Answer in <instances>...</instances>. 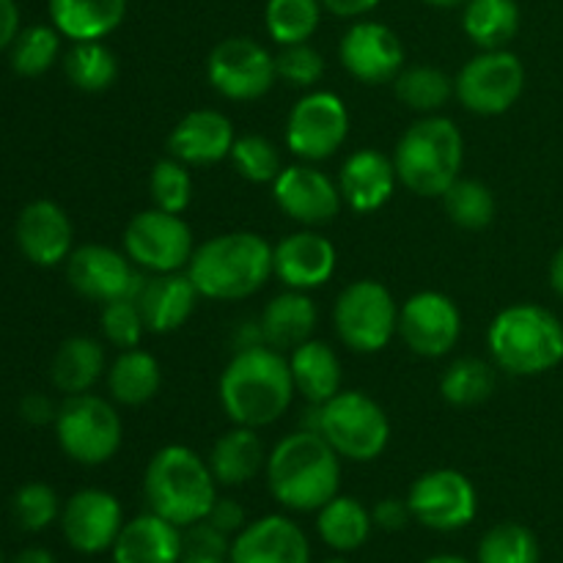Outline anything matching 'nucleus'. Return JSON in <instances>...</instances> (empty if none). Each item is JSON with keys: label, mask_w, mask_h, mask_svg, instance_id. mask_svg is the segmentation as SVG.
<instances>
[{"label": "nucleus", "mask_w": 563, "mask_h": 563, "mask_svg": "<svg viewBox=\"0 0 563 563\" xmlns=\"http://www.w3.org/2000/svg\"><path fill=\"white\" fill-rule=\"evenodd\" d=\"M229 563H311V544L295 520L267 515L231 539Z\"/></svg>", "instance_id": "nucleus-22"}, {"label": "nucleus", "mask_w": 563, "mask_h": 563, "mask_svg": "<svg viewBox=\"0 0 563 563\" xmlns=\"http://www.w3.org/2000/svg\"><path fill=\"white\" fill-rule=\"evenodd\" d=\"M275 69H278V80L289 82L291 88H306V91H311L317 82H322L328 64H324L322 53L317 47L302 42L280 47V53L275 55Z\"/></svg>", "instance_id": "nucleus-46"}, {"label": "nucleus", "mask_w": 563, "mask_h": 563, "mask_svg": "<svg viewBox=\"0 0 563 563\" xmlns=\"http://www.w3.org/2000/svg\"><path fill=\"white\" fill-rule=\"evenodd\" d=\"M11 511L22 531L38 533L44 528L53 526L60 517V500L55 489L44 482H27L22 484L11 500Z\"/></svg>", "instance_id": "nucleus-44"}, {"label": "nucleus", "mask_w": 563, "mask_h": 563, "mask_svg": "<svg viewBox=\"0 0 563 563\" xmlns=\"http://www.w3.org/2000/svg\"><path fill=\"white\" fill-rule=\"evenodd\" d=\"M108 368L104 346L91 335H71L60 341L49 363V379L64 396L88 394Z\"/></svg>", "instance_id": "nucleus-31"}, {"label": "nucleus", "mask_w": 563, "mask_h": 563, "mask_svg": "<svg viewBox=\"0 0 563 563\" xmlns=\"http://www.w3.org/2000/svg\"><path fill=\"white\" fill-rule=\"evenodd\" d=\"M550 286L559 297H563V247H559V253L550 262Z\"/></svg>", "instance_id": "nucleus-53"}, {"label": "nucleus", "mask_w": 563, "mask_h": 563, "mask_svg": "<svg viewBox=\"0 0 563 563\" xmlns=\"http://www.w3.org/2000/svg\"><path fill=\"white\" fill-rule=\"evenodd\" d=\"M229 159L234 163L236 174L253 185H273L284 170L280 148L264 135H240L234 141Z\"/></svg>", "instance_id": "nucleus-42"}, {"label": "nucleus", "mask_w": 563, "mask_h": 563, "mask_svg": "<svg viewBox=\"0 0 563 563\" xmlns=\"http://www.w3.org/2000/svg\"><path fill=\"white\" fill-rule=\"evenodd\" d=\"M0 563H5V559H3V553H0Z\"/></svg>", "instance_id": "nucleus-58"}, {"label": "nucleus", "mask_w": 563, "mask_h": 563, "mask_svg": "<svg viewBox=\"0 0 563 563\" xmlns=\"http://www.w3.org/2000/svg\"><path fill=\"white\" fill-rule=\"evenodd\" d=\"M16 247L36 267H58L71 256L75 229L64 207L49 198L31 201L16 218Z\"/></svg>", "instance_id": "nucleus-21"}, {"label": "nucleus", "mask_w": 563, "mask_h": 563, "mask_svg": "<svg viewBox=\"0 0 563 563\" xmlns=\"http://www.w3.org/2000/svg\"><path fill=\"white\" fill-rule=\"evenodd\" d=\"M258 324H262L264 344L286 355V352H291L295 346L313 339V330H317L319 324L317 302L308 297V291L286 289L284 295H275L273 300L264 306Z\"/></svg>", "instance_id": "nucleus-27"}, {"label": "nucleus", "mask_w": 563, "mask_h": 563, "mask_svg": "<svg viewBox=\"0 0 563 563\" xmlns=\"http://www.w3.org/2000/svg\"><path fill=\"white\" fill-rule=\"evenodd\" d=\"M526 91V66L511 49H482L454 77V97L467 113L500 115Z\"/></svg>", "instance_id": "nucleus-10"}, {"label": "nucleus", "mask_w": 563, "mask_h": 563, "mask_svg": "<svg viewBox=\"0 0 563 563\" xmlns=\"http://www.w3.org/2000/svg\"><path fill=\"white\" fill-rule=\"evenodd\" d=\"M49 20L69 42H102L124 22L130 0H47Z\"/></svg>", "instance_id": "nucleus-28"}, {"label": "nucleus", "mask_w": 563, "mask_h": 563, "mask_svg": "<svg viewBox=\"0 0 563 563\" xmlns=\"http://www.w3.org/2000/svg\"><path fill=\"white\" fill-rule=\"evenodd\" d=\"M273 198L280 212L306 229H319L339 218L344 198L339 181L330 179L313 163L284 165L273 181Z\"/></svg>", "instance_id": "nucleus-18"}, {"label": "nucleus", "mask_w": 563, "mask_h": 563, "mask_svg": "<svg viewBox=\"0 0 563 563\" xmlns=\"http://www.w3.org/2000/svg\"><path fill=\"white\" fill-rule=\"evenodd\" d=\"M372 520L379 531H388V533H399L410 526L412 520V511L407 498H383L377 506L372 509Z\"/></svg>", "instance_id": "nucleus-47"}, {"label": "nucleus", "mask_w": 563, "mask_h": 563, "mask_svg": "<svg viewBox=\"0 0 563 563\" xmlns=\"http://www.w3.org/2000/svg\"><path fill=\"white\" fill-rule=\"evenodd\" d=\"M372 509L350 495H335L317 511L319 539L335 553H355L372 537Z\"/></svg>", "instance_id": "nucleus-33"}, {"label": "nucleus", "mask_w": 563, "mask_h": 563, "mask_svg": "<svg viewBox=\"0 0 563 563\" xmlns=\"http://www.w3.org/2000/svg\"><path fill=\"white\" fill-rule=\"evenodd\" d=\"M185 550L181 528L146 511L124 522L113 544V563H179Z\"/></svg>", "instance_id": "nucleus-26"}, {"label": "nucleus", "mask_w": 563, "mask_h": 563, "mask_svg": "<svg viewBox=\"0 0 563 563\" xmlns=\"http://www.w3.org/2000/svg\"><path fill=\"white\" fill-rule=\"evenodd\" d=\"M322 3L319 0H267L264 5V27L269 38L280 47L302 44L317 33L322 22Z\"/></svg>", "instance_id": "nucleus-37"}, {"label": "nucleus", "mask_w": 563, "mask_h": 563, "mask_svg": "<svg viewBox=\"0 0 563 563\" xmlns=\"http://www.w3.org/2000/svg\"><path fill=\"white\" fill-rule=\"evenodd\" d=\"M495 390V368L482 357H460L440 377V396L451 407H476Z\"/></svg>", "instance_id": "nucleus-38"}, {"label": "nucleus", "mask_w": 563, "mask_h": 563, "mask_svg": "<svg viewBox=\"0 0 563 563\" xmlns=\"http://www.w3.org/2000/svg\"><path fill=\"white\" fill-rule=\"evenodd\" d=\"M207 80L220 97L253 102L278 82L275 55L251 36H229L212 47L207 58Z\"/></svg>", "instance_id": "nucleus-13"}, {"label": "nucleus", "mask_w": 563, "mask_h": 563, "mask_svg": "<svg viewBox=\"0 0 563 563\" xmlns=\"http://www.w3.org/2000/svg\"><path fill=\"white\" fill-rule=\"evenodd\" d=\"M121 245L143 273H179L196 253V236L181 214L152 207L126 223Z\"/></svg>", "instance_id": "nucleus-12"}, {"label": "nucleus", "mask_w": 563, "mask_h": 563, "mask_svg": "<svg viewBox=\"0 0 563 563\" xmlns=\"http://www.w3.org/2000/svg\"><path fill=\"white\" fill-rule=\"evenodd\" d=\"M462 31L478 49H506L520 31V5L517 0H467Z\"/></svg>", "instance_id": "nucleus-34"}, {"label": "nucleus", "mask_w": 563, "mask_h": 563, "mask_svg": "<svg viewBox=\"0 0 563 563\" xmlns=\"http://www.w3.org/2000/svg\"><path fill=\"white\" fill-rule=\"evenodd\" d=\"M350 108L333 91L302 93L286 119V148L302 163H322L333 157L350 137Z\"/></svg>", "instance_id": "nucleus-11"}, {"label": "nucleus", "mask_w": 563, "mask_h": 563, "mask_svg": "<svg viewBox=\"0 0 563 563\" xmlns=\"http://www.w3.org/2000/svg\"><path fill=\"white\" fill-rule=\"evenodd\" d=\"M99 328H102L104 341L113 344L115 350H132L146 335V322H143L135 297L104 302L102 313H99Z\"/></svg>", "instance_id": "nucleus-45"}, {"label": "nucleus", "mask_w": 563, "mask_h": 563, "mask_svg": "<svg viewBox=\"0 0 563 563\" xmlns=\"http://www.w3.org/2000/svg\"><path fill=\"white\" fill-rule=\"evenodd\" d=\"M324 11L341 20H361V16L372 14L383 0H319Z\"/></svg>", "instance_id": "nucleus-50"}, {"label": "nucleus", "mask_w": 563, "mask_h": 563, "mask_svg": "<svg viewBox=\"0 0 563 563\" xmlns=\"http://www.w3.org/2000/svg\"><path fill=\"white\" fill-rule=\"evenodd\" d=\"M412 520L429 531L451 533L476 520L478 493L465 473L454 467H438L416 478L407 493Z\"/></svg>", "instance_id": "nucleus-14"}, {"label": "nucleus", "mask_w": 563, "mask_h": 563, "mask_svg": "<svg viewBox=\"0 0 563 563\" xmlns=\"http://www.w3.org/2000/svg\"><path fill=\"white\" fill-rule=\"evenodd\" d=\"M179 563H229V559H225V555L198 553V550H181Z\"/></svg>", "instance_id": "nucleus-54"}, {"label": "nucleus", "mask_w": 563, "mask_h": 563, "mask_svg": "<svg viewBox=\"0 0 563 563\" xmlns=\"http://www.w3.org/2000/svg\"><path fill=\"white\" fill-rule=\"evenodd\" d=\"M187 275L207 300H247L273 278V245L256 231H225L196 245Z\"/></svg>", "instance_id": "nucleus-3"}, {"label": "nucleus", "mask_w": 563, "mask_h": 563, "mask_svg": "<svg viewBox=\"0 0 563 563\" xmlns=\"http://www.w3.org/2000/svg\"><path fill=\"white\" fill-rule=\"evenodd\" d=\"M399 335L421 357H445L462 339V311L443 291H418L399 308Z\"/></svg>", "instance_id": "nucleus-16"}, {"label": "nucleus", "mask_w": 563, "mask_h": 563, "mask_svg": "<svg viewBox=\"0 0 563 563\" xmlns=\"http://www.w3.org/2000/svg\"><path fill=\"white\" fill-rule=\"evenodd\" d=\"M163 368L159 361L146 350H121V355L108 368L110 399L124 407H143L159 394Z\"/></svg>", "instance_id": "nucleus-32"}, {"label": "nucleus", "mask_w": 563, "mask_h": 563, "mask_svg": "<svg viewBox=\"0 0 563 563\" xmlns=\"http://www.w3.org/2000/svg\"><path fill=\"white\" fill-rule=\"evenodd\" d=\"M423 3L434 5V9H456V5H465L467 0H423Z\"/></svg>", "instance_id": "nucleus-55"}, {"label": "nucleus", "mask_w": 563, "mask_h": 563, "mask_svg": "<svg viewBox=\"0 0 563 563\" xmlns=\"http://www.w3.org/2000/svg\"><path fill=\"white\" fill-rule=\"evenodd\" d=\"M322 563H350V561H344V559H328V561H322Z\"/></svg>", "instance_id": "nucleus-57"}, {"label": "nucleus", "mask_w": 563, "mask_h": 563, "mask_svg": "<svg viewBox=\"0 0 563 563\" xmlns=\"http://www.w3.org/2000/svg\"><path fill=\"white\" fill-rule=\"evenodd\" d=\"M66 280L80 297L104 306L124 297H137L146 275L124 251L108 245H80L66 258Z\"/></svg>", "instance_id": "nucleus-15"}, {"label": "nucleus", "mask_w": 563, "mask_h": 563, "mask_svg": "<svg viewBox=\"0 0 563 563\" xmlns=\"http://www.w3.org/2000/svg\"><path fill=\"white\" fill-rule=\"evenodd\" d=\"M55 416H58V407L49 401V396L44 394L22 396L20 418L25 423H31V427H47V423H55Z\"/></svg>", "instance_id": "nucleus-49"}, {"label": "nucleus", "mask_w": 563, "mask_h": 563, "mask_svg": "<svg viewBox=\"0 0 563 563\" xmlns=\"http://www.w3.org/2000/svg\"><path fill=\"white\" fill-rule=\"evenodd\" d=\"M295 394L289 357L267 344L236 350L218 383L220 405L229 421L251 429L280 421Z\"/></svg>", "instance_id": "nucleus-1"}, {"label": "nucleus", "mask_w": 563, "mask_h": 563, "mask_svg": "<svg viewBox=\"0 0 563 563\" xmlns=\"http://www.w3.org/2000/svg\"><path fill=\"white\" fill-rule=\"evenodd\" d=\"M135 300L148 333L165 335L190 322L201 295L187 269H179V273L146 275Z\"/></svg>", "instance_id": "nucleus-25"}, {"label": "nucleus", "mask_w": 563, "mask_h": 563, "mask_svg": "<svg viewBox=\"0 0 563 563\" xmlns=\"http://www.w3.org/2000/svg\"><path fill=\"white\" fill-rule=\"evenodd\" d=\"M236 132L225 113L212 108L190 110L168 135L170 157L181 159L185 165H214L229 159L234 148Z\"/></svg>", "instance_id": "nucleus-23"}, {"label": "nucleus", "mask_w": 563, "mask_h": 563, "mask_svg": "<svg viewBox=\"0 0 563 563\" xmlns=\"http://www.w3.org/2000/svg\"><path fill=\"white\" fill-rule=\"evenodd\" d=\"M335 264H339L335 245L313 229L295 231L273 245V275L286 289H319L333 278Z\"/></svg>", "instance_id": "nucleus-20"}, {"label": "nucleus", "mask_w": 563, "mask_h": 563, "mask_svg": "<svg viewBox=\"0 0 563 563\" xmlns=\"http://www.w3.org/2000/svg\"><path fill=\"white\" fill-rule=\"evenodd\" d=\"M394 91L405 108L416 110L421 115H434L454 97V80L443 69H438V66L416 64L405 66L396 75Z\"/></svg>", "instance_id": "nucleus-35"}, {"label": "nucleus", "mask_w": 563, "mask_h": 563, "mask_svg": "<svg viewBox=\"0 0 563 563\" xmlns=\"http://www.w3.org/2000/svg\"><path fill=\"white\" fill-rule=\"evenodd\" d=\"M443 209L454 225L465 231H482L495 220L498 203L493 190L478 179H456L443 192Z\"/></svg>", "instance_id": "nucleus-39"}, {"label": "nucleus", "mask_w": 563, "mask_h": 563, "mask_svg": "<svg viewBox=\"0 0 563 563\" xmlns=\"http://www.w3.org/2000/svg\"><path fill=\"white\" fill-rule=\"evenodd\" d=\"M121 528H124V509H121L119 498L104 489H80L60 509L64 539L71 550L82 555H99L113 550Z\"/></svg>", "instance_id": "nucleus-19"}, {"label": "nucleus", "mask_w": 563, "mask_h": 563, "mask_svg": "<svg viewBox=\"0 0 563 563\" xmlns=\"http://www.w3.org/2000/svg\"><path fill=\"white\" fill-rule=\"evenodd\" d=\"M465 137L445 115H423L401 132L394 148V168L401 185L421 198H443L460 179Z\"/></svg>", "instance_id": "nucleus-6"}, {"label": "nucleus", "mask_w": 563, "mask_h": 563, "mask_svg": "<svg viewBox=\"0 0 563 563\" xmlns=\"http://www.w3.org/2000/svg\"><path fill=\"white\" fill-rule=\"evenodd\" d=\"M148 192H152V201L157 209L174 214L187 212L192 196H196L190 165H185L176 157L159 159L152 168V176H148Z\"/></svg>", "instance_id": "nucleus-43"}, {"label": "nucleus", "mask_w": 563, "mask_h": 563, "mask_svg": "<svg viewBox=\"0 0 563 563\" xmlns=\"http://www.w3.org/2000/svg\"><path fill=\"white\" fill-rule=\"evenodd\" d=\"M339 60L355 80L385 86L405 69V44L385 22L355 20L341 36Z\"/></svg>", "instance_id": "nucleus-17"}, {"label": "nucleus", "mask_w": 563, "mask_h": 563, "mask_svg": "<svg viewBox=\"0 0 563 563\" xmlns=\"http://www.w3.org/2000/svg\"><path fill=\"white\" fill-rule=\"evenodd\" d=\"M64 71L77 91L102 93L119 77V60L102 42H71L64 55Z\"/></svg>", "instance_id": "nucleus-36"}, {"label": "nucleus", "mask_w": 563, "mask_h": 563, "mask_svg": "<svg viewBox=\"0 0 563 563\" xmlns=\"http://www.w3.org/2000/svg\"><path fill=\"white\" fill-rule=\"evenodd\" d=\"M55 440L71 462L86 467L113 460L124 440V423L115 407L97 394L66 396L55 416Z\"/></svg>", "instance_id": "nucleus-7"}, {"label": "nucleus", "mask_w": 563, "mask_h": 563, "mask_svg": "<svg viewBox=\"0 0 563 563\" xmlns=\"http://www.w3.org/2000/svg\"><path fill=\"white\" fill-rule=\"evenodd\" d=\"M14 563H58V561H55V555L49 553V550L27 548V550H22L20 555H16Z\"/></svg>", "instance_id": "nucleus-52"}, {"label": "nucleus", "mask_w": 563, "mask_h": 563, "mask_svg": "<svg viewBox=\"0 0 563 563\" xmlns=\"http://www.w3.org/2000/svg\"><path fill=\"white\" fill-rule=\"evenodd\" d=\"M60 33L55 25H31L16 33L9 47L11 69L22 77H38L60 58Z\"/></svg>", "instance_id": "nucleus-40"}, {"label": "nucleus", "mask_w": 563, "mask_h": 563, "mask_svg": "<svg viewBox=\"0 0 563 563\" xmlns=\"http://www.w3.org/2000/svg\"><path fill=\"white\" fill-rule=\"evenodd\" d=\"M539 539L520 522H498L489 528L476 553V563H539Z\"/></svg>", "instance_id": "nucleus-41"}, {"label": "nucleus", "mask_w": 563, "mask_h": 563, "mask_svg": "<svg viewBox=\"0 0 563 563\" xmlns=\"http://www.w3.org/2000/svg\"><path fill=\"white\" fill-rule=\"evenodd\" d=\"M207 522H212L218 531L229 533L231 539H234L236 533H240L242 528L247 526L245 509H242V504H236L234 498H218V500H214V506L209 509V515H207Z\"/></svg>", "instance_id": "nucleus-48"}, {"label": "nucleus", "mask_w": 563, "mask_h": 563, "mask_svg": "<svg viewBox=\"0 0 563 563\" xmlns=\"http://www.w3.org/2000/svg\"><path fill=\"white\" fill-rule=\"evenodd\" d=\"M423 563H473V561H467V559H460V555H432V559H427Z\"/></svg>", "instance_id": "nucleus-56"}, {"label": "nucleus", "mask_w": 563, "mask_h": 563, "mask_svg": "<svg viewBox=\"0 0 563 563\" xmlns=\"http://www.w3.org/2000/svg\"><path fill=\"white\" fill-rule=\"evenodd\" d=\"M319 434L341 460L374 462L390 443V418L363 390H341L319 410Z\"/></svg>", "instance_id": "nucleus-8"}, {"label": "nucleus", "mask_w": 563, "mask_h": 563, "mask_svg": "<svg viewBox=\"0 0 563 563\" xmlns=\"http://www.w3.org/2000/svg\"><path fill=\"white\" fill-rule=\"evenodd\" d=\"M16 33H20V9L14 0H0V53L14 44Z\"/></svg>", "instance_id": "nucleus-51"}, {"label": "nucleus", "mask_w": 563, "mask_h": 563, "mask_svg": "<svg viewBox=\"0 0 563 563\" xmlns=\"http://www.w3.org/2000/svg\"><path fill=\"white\" fill-rule=\"evenodd\" d=\"M267 487L289 511H319L339 495L341 456L311 429H297L275 443L267 456Z\"/></svg>", "instance_id": "nucleus-2"}, {"label": "nucleus", "mask_w": 563, "mask_h": 563, "mask_svg": "<svg viewBox=\"0 0 563 563\" xmlns=\"http://www.w3.org/2000/svg\"><path fill=\"white\" fill-rule=\"evenodd\" d=\"M143 495L148 511L174 526L187 528L207 520L218 500V478L203 456L187 445H165L148 460L143 473Z\"/></svg>", "instance_id": "nucleus-4"}, {"label": "nucleus", "mask_w": 563, "mask_h": 563, "mask_svg": "<svg viewBox=\"0 0 563 563\" xmlns=\"http://www.w3.org/2000/svg\"><path fill=\"white\" fill-rule=\"evenodd\" d=\"M487 346L495 366L511 377H539L563 361V322L537 302H515L495 313Z\"/></svg>", "instance_id": "nucleus-5"}, {"label": "nucleus", "mask_w": 563, "mask_h": 563, "mask_svg": "<svg viewBox=\"0 0 563 563\" xmlns=\"http://www.w3.org/2000/svg\"><path fill=\"white\" fill-rule=\"evenodd\" d=\"M394 157L379 148H357L344 159L339 170V190L346 207L357 214L383 209L396 190Z\"/></svg>", "instance_id": "nucleus-24"}, {"label": "nucleus", "mask_w": 563, "mask_h": 563, "mask_svg": "<svg viewBox=\"0 0 563 563\" xmlns=\"http://www.w3.org/2000/svg\"><path fill=\"white\" fill-rule=\"evenodd\" d=\"M289 368L295 390L308 405H324L341 394V379H344L341 361L333 346L324 341L308 339L306 344L295 346L289 352Z\"/></svg>", "instance_id": "nucleus-30"}, {"label": "nucleus", "mask_w": 563, "mask_h": 563, "mask_svg": "<svg viewBox=\"0 0 563 563\" xmlns=\"http://www.w3.org/2000/svg\"><path fill=\"white\" fill-rule=\"evenodd\" d=\"M333 324L341 344L357 355H377L399 335V306L379 280H352L335 297Z\"/></svg>", "instance_id": "nucleus-9"}, {"label": "nucleus", "mask_w": 563, "mask_h": 563, "mask_svg": "<svg viewBox=\"0 0 563 563\" xmlns=\"http://www.w3.org/2000/svg\"><path fill=\"white\" fill-rule=\"evenodd\" d=\"M267 449L258 434V429L251 427H231L229 432L220 434L209 454V467L218 484L223 487H242L253 482L258 473L267 467Z\"/></svg>", "instance_id": "nucleus-29"}]
</instances>
